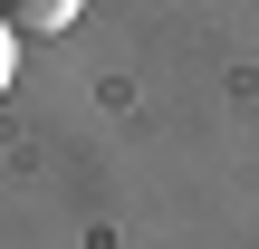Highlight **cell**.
I'll return each instance as SVG.
<instances>
[{"mask_svg":"<svg viewBox=\"0 0 259 249\" xmlns=\"http://www.w3.org/2000/svg\"><path fill=\"white\" fill-rule=\"evenodd\" d=\"M87 0H0V19L19 29V38H48V29H67Z\"/></svg>","mask_w":259,"mask_h":249,"instance_id":"6da1fadb","label":"cell"},{"mask_svg":"<svg viewBox=\"0 0 259 249\" xmlns=\"http://www.w3.org/2000/svg\"><path fill=\"white\" fill-rule=\"evenodd\" d=\"M10 77H19V29L0 19V96H10Z\"/></svg>","mask_w":259,"mask_h":249,"instance_id":"7a4b0ae2","label":"cell"}]
</instances>
